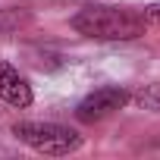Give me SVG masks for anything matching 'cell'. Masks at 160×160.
I'll return each mask as SVG.
<instances>
[{
    "mask_svg": "<svg viewBox=\"0 0 160 160\" xmlns=\"http://www.w3.org/2000/svg\"><path fill=\"white\" fill-rule=\"evenodd\" d=\"M72 28L94 41H135L148 32L141 13L116 7H82L72 16Z\"/></svg>",
    "mask_w": 160,
    "mask_h": 160,
    "instance_id": "1",
    "label": "cell"
},
{
    "mask_svg": "<svg viewBox=\"0 0 160 160\" xmlns=\"http://www.w3.org/2000/svg\"><path fill=\"white\" fill-rule=\"evenodd\" d=\"M141 19H144V25H154V28H160V3H151V7H144V10H141Z\"/></svg>",
    "mask_w": 160,
    "mask_h": 160,
    "instance_id": "6",
    "label": "cell"
},
{
    "mask_svg": "<svg viewBox=\"0 0 160 160\" xmlns=\"http://www.w3.org/2000/svg\"><path fill=\"white\" fill-rule=\"evenodd\" d=\"M129 104V91L119 85H101L94 91H88L75 107V116L82 122H101L107 116H113L116 110H122Z\"/></svg>",
    "mask_w": 160,
    "mask_h": 160,
    "instance_id": "3",
    "label": "cell"
},
{
    "mask_svg": "<svg viewBox=\"0 0 160 160\" xmlns=\"http://www.w3.org/2000/svg\"><path fill=\"white\" fill-rule=\"evenodd\" d=\"M129 101L141 110H151V113H160V82H151V85H141L135 94H129Z\"/></svg>",
    "mask_w": 160,
    "mask_h": 160,
    "instance_id": "5",
    "label": "cell"
},
{
    "mask_svg": "<svg viewBox=\"0 0 160 160\" xmlns=\"http://www.w3.org/2000/svg\"><path fill=\"white\" fill-rule=\"evenodd\" d=\"M0 101L10 104V107H32L35 94H32V85L25 82V75H19V69L10 63V60H0Z\"/></svg>",
    "mask_w": 160,
    "mask_h": 160,
    "instance_id": "4",
    "label": "cell"
},
{
    "mask_svg": "<svg viewBox=\"0 0 160 160\" xmlns=\"http://www.w3.org/2000/svg\"><path fill=\"white\" fill-rule=\"evenodd\" d=\"M13 135L28 144L38 154H50V157H63V154H75L82 148V135L69 126L60 122H16Z\"/></svg>",
    "mask_w": 160,
    "mask_h": 160,
    "instance_id": "2",
    "label": "cell"
}]
</instances>
